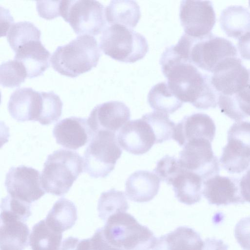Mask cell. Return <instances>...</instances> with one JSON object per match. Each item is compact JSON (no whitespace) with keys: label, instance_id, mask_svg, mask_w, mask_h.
Masks as SVG:
<instances>
[{"label":"cell","instance_id":"cell-30","mask_svg":"<svg viewBox=\"0 0 250 250\" xmlns=\"http://www.w3.org/2000/svg\"><path fill=\"white\" fill-rule=\"evenodd\" d=\"M62 232L58 231L42 220L33 227L29 238L32 250H61Z\"/></svg>","mask_w":250,"mask_h":250},{"label":"cell","instance_id":"cell-15","mask_svg":"<svg viewBox=\"0 0 250 250\" xmlns=\"http://www.w3.org/2000/svg\"><path fill=\"white\" fill-rule=\"evenodd\" d=\"M117 138L123 149L136 155L147 152L156 144L152 128L142 118L128 121L117 133Z\"/></svg>","mask_w":250,"mask_h":250},{"label":"cell","instance_id":"cell-40","mask_svg":"<svg viewBox=\"0 0 250 250\" xmlns=\"http://www.w3.org/2000/svg\"><path fill=\"white\" fill-rule=\"evenodd\" d=\"M90 244L91 250H124L111 244L104 236L102 228L97 229L90 238Z\"/></svg>","mask_w":250,"mask_h":250},{"label":"cell","instance_id":"cell-18","mask_svg":"<svg viewBox=\"0 0 250 250\" xmlns=\"http://www.w3.org/2000/svg\"><path fill=\"white\" fill-rule=\"evenodd\" d=\"M42 105L41 92L30 87L18 88L10 96L8 110L17 122H38Z\"/></svg>","mask_w":250,"mask_h":250},{"label":"cell","instance_id":"cell-12","mask_svg":"<svg viewBox=\"0 0 250 250\" xmlns=\"http://www.w3.org/2000/svg\"><path fill=\"white\" fill-rule=\"evenodd\" d=\"M4 185L9 195L29 204L39 200L45 192L40 171L23 165L9 169Z\"/></svg>","mask_w":250,"mask_h":250},{"label":"cell","instance_id":"cell-29","mask_svg":"<svg viewBox=\"0 0 250 250\" xmlns=\"http://www.w3.org/2000/svg\"><path fill=\"white\" fill-rule=\"evenodd\" d=\"M147 102L153 110L167 114L173 113L183 104L166 82H161L153 86L148 92Z\"/></svg>","mask_w":250,"mask_h":250},{"label":"cell","instance_id":"cell-20","mask_svg":"<svg viewBox=\"0 0 250 250\" xmlns=\"http://www.w3.org/2000/svg\"><path fill=\"white\" fill-rule=\"evenodd\" d=\"M14 59L24 66L28 78L41 76L50 65L51 54L41 40H34L20 46L15 51Z\"/></svg>","mask_w":250,"mask_h":250},{"label":"cell","instance_id":"cell-38","mask_svg":"<svg viewBox=\"0 0 250 250\" xmlns=\"http://www.w3.org/2000/svg\"><path fill=\"white\" fill-rule=\"evenodd\" d=\"M234 235L244 250H250V217L243 218L237 223Z\"/></svg>","mask_w":250,"mask_h":250},{"label":"cell","instance_id":"cell-8","mask_svg":"<svg viewBox=\"0 0 250 250\" xmlns=\"http://www.w3.org/2000/svg\"><path fill=\"white\" fill-rule=\"evenodd\" d=\"M105 9L97 0H61L60 15L76 34L96 36L106 26Z\"/></svg>","mask_w":250,"mask_h":250},{"label":"cell","instance_id":"cell-9","mask_svg":"<svg viewBox=\"0 0 250 250\" xmlns=\"http://www.w3.org/2000/svg\"><path fill=\"white\" fill-rule=\"evenodd\" d=\"M220 162L231 173H239L250 165V122L232 125L228 132V143L223 148Z\"/></svg>","mask_w":250,"mask_h":250},{"label":"cell","instance_id":"cell-14","mask_svg":"<svg viewBox=\"0 0 250 250\" xmlns=\"http://www.w3.org/2000/svg\"><path fill=\"white\" fill-rule=\"evenodd\" d=\"M130 118V109L124 103L111 101L95 106L87 122L93 134L107 131L117 134Z\"/></svg>","mask_w":250,"mask_h":250},{"label":"cell","instance_id":"cell-3","mask_svg":"<svg viewBox=\"0 0 250 250\" xmlns=\"http://www.w3.org/2000/svg\"><path fill=\"white\" fill-rule=\"evenodd\" d=\"M101 52L96 39L81 35L68 43L58 46L52 54V67L62 75L75 78L97 66Z\"/></svg>","mask_w":250,"mask_h":250},{"label":"cell","instance_id":"cell-7","mask_svg":"<svg viewBox=\"0 0 250 250\" xmlns=\"http://www.w3.org/2000/svg\"><path fill=\"white\" fill-rule=\"evenodd\" d=\"M122 154L116 134L94 133L84 153V171L92 178H105L114 169Z\"/></svg>","mask_w":250,"mask_h":250},{"label":"cell","instance_id":"cell-10","mask_svg":"<svg viewBox=\"0 0 250 250\" xmlns=\"http://www.w3.org/2000/svg\"><path fill=\"white\" fill-rule=\"evenodd\" d=\"M211 143L205 139L192 140L187 143L179 153L181 167L198 174L203 181L219 172V161Z\"/></svg>","mask_w":250,"mask_h":250},{"label":"cell","instance_id":"cell-37","mask_svg":"<svg viewBox=\"0 0 250 250\" xmlns=\"http://www.w3.org/2000/svg\"><path fill=\"white\" fill-rule=\"evenodd\" d=\"M182 168L178 159L167 154L157 162L153 172L161 181L170 185Z\"/></svg>","mask_w":250,"mask_h":250},{"label":"cell","instance_id":"cell-22","mask_svg":"<svg viewBox=\"0 0 250 250\" xmlns=\"http://www.w3.org/2000/svg\"><path fill=\"white\" fill-rule=\"evenodd\" d=\"M204 241L193 229L185 226L157 238L152 250H203Z\"/></svg>","mask_w":250,"mask_h":250},{"label":"cell","instance_id":"cell-43","mask_svg":"<svg viewBox=\"0 0 250 250\" xmlns=\"http://www.w3.org/2000/svg\"><path fill=\"white\" fill-rule=\"evenodd\" d=\"M239 188L244 201L250 203V168L240 179Z\"/></svg>","mask_w":250,"mask_h":250},{"label":"cell","instance_id":"cell-35","mask_svg":"<svg viewBox=\"0 0 250 250\" xmlns=\"http://www.w3.org/2000/svg\"><path fill=\"white\" fill-rule=\"evenodd\" d=\"M27 77L23 65L14 59L3 62L0 66V82L4 87H18Z\"/></svg>","mask_w":250,"mask_h":250},{"label":"cell","instance_id":"cell-41","mask_svg":"<svg viewBox=\"0 0 250 250\" xmlns=\"http://www.w3.org/2000/svg\"><path fill=\"white\" fill-rule=\"evenodd\" d=\"M61 250H90L89 238L80 240L69 237L63 241Z\"/></svg>","mask_w":250,"mask_h":250},{"label":"cell","instance_id":"cell-33","mask_svg":"<svg viewBox=\"0 0 250 250\" xmlns=\"http://www.w3.org/2000/svg\"><path fill=\"white\" fill-rule=\"evenodd\" d=\"M142 118L151 126L156 137V144H161L173 138L176 124L167 114L153 111L143 115Z\"/></svg>","mask_w":250,"mask_h":250},{"label":"cell","instance_id":"cell-25","mask_svg":"<svg viewBox=\"0 0 250 250\" xmlns=\"http://www.w3.org/2000/svg\"><path fill=\"white\" fill-rule=\"evenodd\" d=\"M105 15L109 24H120L132 29L141 16L140 6L134 0H112L105 7Z\"/></svg>","mask_w":250,"mask_h":250},{"label":"cell","instance_id":"cell-34","mask_svg":"<svg viewBox=\"0 0 250 250\" xmlns=\"http://www.w3.org/2000/svg\"><path fill=\"white\" fill-rule=\"evenodd\" d=\"M30 204L9 194L1 200L0 220L25 222L31 215Z\"/></svg>","mask_w":250,"mask_h":250},{"label":"cell","instance_id":"cell-19","mask_svg":"<svg viewBox=\"0 0 250 250\" xmlns=\"http://www.w3.org/2000/svg\"><path fill=\"white\" fill-rule=\"evenodd\" d=\"M202 194L210 204L217 206L245 202L237 180L218 174L203 181Z\"/></svg>","mask_w":250,"mask_h":250},{"label":"cell","instance_id":"cell-16","mask_svg":"<svg viewBox=\"0 0 250 250\" xmlns=\"http://www.w3.org/2000/svg\"><path fill=\"white\" fill-rule=\"evenodd\" d=\"M53 135L58 144L76 150L90 141L93 132L87 119L72 116L59 121L54 127Z\"/></svg>","mask_w":250,"mask_h":250},{"label":"cell","instance_id":"cell-31","mask_svg":"<svg viewBox=\"0 0 250 250\" xmlns=\"http://www.w3.org/2000/svg\"><path fill=\"white\" fill-rule=\"evenodd\" d=\"M128 208L124 192L115 188L103 192L98 203L99 217L104 222L110 216L118 212H126Z\"/></svg>","mask_w":250,"mask_h":250},{"label":"cell","instance_id":"cell-27","mask_svg":"<svg viewBox=\"0 0 250 250\" xmlns=\"http://www.w3.org/2000/svg\"><path fill=\"white\" fill-rule=\"evenodd\" d=\"M248 70L249 80L242 90L230 96H218L221 111L236 121L250 116V69Z\"/></svg>","mask_w":250,"mask_h":250},{"label":"cell","instance_id":"cell-17","mask_svg":"<svg viewBox=\"0 0 250 250\" xmlns=\"http://www.w3.org/2000/svg\"><path fill=\"white\" fill-rule=\"evenodd\" d=\"M215 131L214 122L208 115L193 113L185 116L176 125L172 139L182 147L194 139H205L212 142Z\"/></svg>","mask_w":250,"mask_h":250},{"label":"cell","instance_id":"cell-23","mask_svg":"<svg viewBox=\"0 0 250 250\" xmlns=\"http://www.w3.org/2000/svg\"><path fill=\"white\" fill-rule=\"evenodd\" d=\"M203 182L200 175L183 168L172 181L171 185L177 200L191 205L201 200Z\"/></svg>","mask_w":250,"mask_h":250},{"label":"cell","instance_id":"cell-42","mask_svg":"<svg viewBox=\"0 0 250 250\" xmlns=\"http://www.w3.org/2000/svg\"><path fill=\"white\" fill-rule=\"evenodd\" d=\"M238 49L242 59L250 60V32H248L238 39Z\"/></svg>","mask_w":250,"mask_h":250},{"label":"cell","instance_id":"cell-1","mask_svg":"<svg viewBox=\"0 0 250 250\" xmlns=\"http://www.w3.org/2000/svg\"><path fill=\"white\" fill-rule=\"evenodd\" d=\"M159 63L169 87L181 102L200 109L216 107L218 94L211 77L184 59L172 45L163 52Z\"/></svg>","mask_w":250,"mask_h":250},{"label":"cell","instance_id":"cell-2","mask_svg":"<svg viewBox=\"0 0 250 250\" xmlns=\"http://www.w3.org/2000/svg\"><path fill=\"white\" fill-rule=\"evenodd\" d=\"M174 47L185 60L212 73L225 60L238 57L236 48L230 41L211 33L199 38L184 33Z\"/></svg>","mask_w":250,"mask_h":250},{"label":"cell","instance_id":"cell-11","mask_svg":"<svg viewBox=\"0 0 250 250\" xmlns=\"http://www.w3.org/2000/svg\"><path fill=\"white\" fill-rule=\"evenodd\" d=\"M179 17L185 33L196 38L211 33L216 22L212 3L208 0L181 1Z\"/></svg>","mask_w":250,"mask_h":250},{"label":"cell","instance_id":"cell-4","mask_svg":"<svg viewBox=\"0 0 250 250\" xmlns=\"http://www.w3.org/2000/svg\"><path fill=\"white\" fill-rule=\"evenodd\" d=\"M83 159L77 152L60 149L49 154L44 164L41 179L45 192L56 196L67 193L83 172Z\"/></svg>","mask_w":250,"mask_h":250},{"label":"cell","instance_id":"cell-26","mask_svg":"<svg viewBox=\"0 0 250 250\" xmlns=\"http://www.w3.org/2000/svg\"><path fill=\"white\" fill-rule=\"evenodd\" d=\"M29 229L24 222L0 220V250H23L28 245Z\"/></svg>","mask_w":250,"mask_h":250},{"label":"cell","instance_id":"cell-39","mask_svg":"<svg viewBox=\"0 0 250 250\" xmlns=\"http://www.w3.org/2000/svg\"><path fill=\"white\" fill-rule=\"evenodd\" d=\"M59 1H37L36 7L40 17L47 20H51L60 15V4Z\"/></svg>","mask_w":250,"mask_h":250},{"label":"cell","instance_id":"cell-24","mask_svg":"<svg viewBox=\"0 0 250 250\" xmlns=\"http://www.w3.org/2000/svg\"><path fill=\"white\" fill-rule=\"evenodd\" d=\"M220 24L228 37L239 39L250 32V12L242 6H229L222 11Z\"/></svg>","mask_w":250,"mask_h":250},{"label":"cell","instance_id":"cell-44","mask_svg":"<svg viewBox=\"0 0 250 250\" xmlns=\"http://www.w3.org/2000/svg\"><path fill=\"white\" fill-rule=\"evenodd\" d=\"M203 250H228V246L220 239L208 238L204 242Z\"/></svg>","mask_w":250,"mask_h":250},{"label":"cell","instance_id":"cell-6","mask_svg":"<svg viewBox=\"0 0 250 250\" xmlns=\"http://www.w3.org/2000/svg\"><path fill=\"white\" fill-rule=\"evenodd\" d=\"M100 47L114 60L133 63L142 59L148 51L146 38L141 34L120 24H109L103 31Z\"/></svg>","mask_w":250,"mask_h":250},{"label":"cell","instance_id":"cell-21","mask_svg":"<svg viewBox=\"0 0 250 250\" xmlns=\"http://www.w3.org/2000/svg\"><path fill=\"white\" fill-rule=\"evenodd\" d=\"M161 180L153 172L137 170L125 182V193L128 198L138 203L147 202L158 194Z\"/></svg>","mask_w":250,"mask_h":250},{"label":"cell","instance_id":"cell-5","mask_svg":"<svg viewBox=\"0 0 250 250\" xmlns=\"http://www.w3.org/2000/svg\"><path fill=\"white\" fill-rule=\"evenodd\" d=\"M102 229L111 244L124 250H150L157 240L146 226L126 212L110 216Z\"/></svg>","mask_w":250,"mask_h":250},{"label":"cell","instance_id":"cell-13","mask_svg":"<svg viewBox=\"0 0 250 250\" xmlns=\"http://www.w3.org/2000/svg\"><path fill=\"white\" fill-rule=\"evenodd\" d=\"M249 78L248 69L238 57L228 58L220 63L211 76V83L219 95L230 96L242 90Z\"/></svg>","mask_w":250,"mask_h":250},{"label":"cell","instance_id":"cell-28","mask_svg":"<svg viewBox=\"0 0 250 250\" xmlns=\"http://www.w3.org/2000/svg\"><path fill=\"white\" fill-rule=\"evenodd\" d=\"M77 219V209L74 203L62 198L54 204L45 220L52 228L62 233L71 229Z\"/></svg>","mask_w":250,"mask_h":250},{"label":"cell","instance_id":"cell-32","mask_svg":"<svg viewBox=\"0 0 250 250\" xmlns=\"http://www.w3.org/2000/svg\"><path fill=\"white\" fill-rule=\"evenodd\" d=\"M41 36L40 30L33 23L27 21L14 23L6 33L7 41L14 52L31 41L41 40Z\"/></svg>","mask_w":250,"mask_h":250},{"label":"cell","instance_id":"cell-45","mask_svg":"<svg viewBox=\"0 0 250 250\" xmlns=\"http://www.w3.org/2000/svg\"><path fill=\"white\" fill-rule=\"evenodd\" d=\"M249 5H250V1H249Z\"/></svg>","mask_w":250,"mask_h":250},{"label":"cell","instance_id":"cell-36","mask_svg":"<svg viewBox=\"0 0 250 250\" xmlns=\"http://www.w3.org/2000/svg\"><path fill=\"white\" fill-rule=\"evenodd\" d=\"M41 93L42 105L38 122L42 125H48L60 118L63 104L60 97L53 91Z\"/></svg>","mask_w":250,"mask_h":250}]
</instances>
